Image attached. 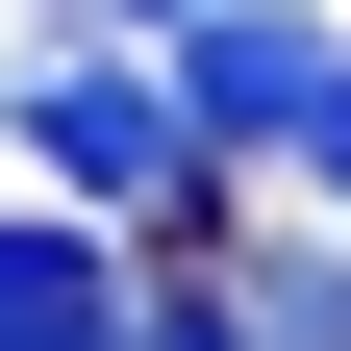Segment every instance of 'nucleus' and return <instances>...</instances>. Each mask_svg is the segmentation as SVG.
<instances>
[{
    "label": "nucleus",
    "mask_w": 351,
    "mask_h": 351,
    "mask_svg": "<svg viewBox=\"0 0 351 351\" xmlns=\"http://www.w3.org/2000/svg\"><path fill=\"white\" fill-rule=\"evenodd\" d=\"M326 75H351V51L301 25V0H176V25H151V101L201 125V151H301Z\"/></svg>",
    "instance_id": "f257e3e1"
},
{
    "label": "nucleus",
    "mask_w": 351,
    "mask_h": 351,
    "mask_svg": "<svg viewBox=\"0 0 351 351\" xmlns=\"http://www.w3.org/2000/svg\"><path fill=\"white\" fill-rule=\"evenodd\" d=\"M25 151L75 176V226H151V201H176V226H201V176H226V151H201V125L151 101V75H25Z\"/></svg>",
    "instance_id": "f03ea898"
},
{
    "label": "nucleus",
    "mask_w": 351,
    "mask_h": 351,
    "mask_svg": "<svg viewBox=\"0 0 351 351\" xmlns=\"http://www.w3.org/2000/svg\"><path fill=\"white\" fill-rule=\"evenodd\" d=\"M0 351H125V251L75 226V201H51V226H0Z\"/></svg>",
    "instance_id": "7ed1b4c3"
},
{
    "label": "nucleus",
    "mask_w": 351,
    "mask_h": 351,
    "mask_svg": "<svg viewBox=\"0 0 351 351\" xmlns=\"http://www.w3.org/2000/svg\"><path fill=\"white\" fill-rule=\"evenodd\" d=\"M226 326H251V351H351V251H251Z\"/></svg>",
    "instance_id": "20e7f679"
},
{
    "label": "nucleus",
    "mask_w": 351,
    "mask_h": 351,
    "mask_svg": "<svg viewBox=\"0 0 351 351\" xmlns=\"http://www.w3.org/2000/svg\"><path fill=\"white\" fill-rule=\"evenodd\" d=\"M125 351H251V326H226L201 276H176V301H125Z\"/></svg>",
    "instance_id": "39448f33"
},
{
    "label": "nucleus",
    "mask_w": 351,
    "mask_h": 351,
    "mask_svg": "<svg viewBox=\"0 0 351 351\" xmlns=\"http://www.w3.org/2000/svg\"><path fill=\"white\" fill-rule=\"evenodd\" d=\"M301 201H326V226H351V75H326V101H301Z\"/></svg>",
    "instance_id": "423d86ee"
},
{
    "label": "nucleus",
    "mask_w": 351,
    "mask_h": 351,
    "mask_svg": "<svg viewBox=\"0 0 351 351\" xmlns=\"http://www.w3.org/2000/svg\"><path fill=\"white\" fill-rule=\"evenodd\" d=\"M125 25H176V0H125Z\"/></svg>",
    "instance_id": "0eeeda50"
}]
</instances>
